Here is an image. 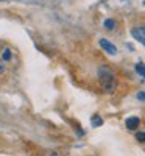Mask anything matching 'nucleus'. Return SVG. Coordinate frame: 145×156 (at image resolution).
<instances>
[{
	"mask_svg": "<svg viewBox=\"0 0 145 156\" xmlns=\"http://www.w3.org/2000/svg\"><path fill=\"white\" fill-rule=\"evenodd\" d=\"M97 75H98L100 84H101L104 92H108V94L114 92V90H115V84H117L114 72L109 67H106V66H100L98 70H97Z\"/></svg>",
	"mask_w": 145,
	"mask_h": 156,
	"instance_id": "1",
	"label": "nucleus"
},
{
	"mask_svg": "<svg viewBox=\"0 0 145 156\" xmlns=\"http://www.w3.org/2000/svg\"><path fill=\"white\" fill-rule=\"evenodd\" d=\"M100 47L106 51V53H109V55H117V47H115L111 41H108V39L101 37V39H100Z\"/></svg>",
	"mask_w": 145,
	"mask_h": 156,
	"instance_id": "2",
	"label": "nucleus"
},
{
	"mask_svg": "<svg viewBox=\"0 0 145 156\" xmlns=\"http://www.w3.org/2000/svg\"><path fill=\"white\" fill-rule=\"evenodd\" d=\"M131 36H133L136 41H139L140 44L145 45V28L143 27H134L131 30Z\"/></svg>",
	"mask_w": 145,
	"mask_h": 156,
	"instance_id": "3",
	"label": "nucleus"
},
{
	"mask_svg": "<svg viewBox=\"0 0 145 156\" xmlns=\"http://www.w3.org/2000/svg\"><path fill=\"white\" fill-rule=\"evenodd\" d=\"M139 117H136V115H133V117H128L126 119V122H125V125H126V128L128 129H131V131H134V129L139 126Z\"/></svg>",
	"mask_w": 145,
	"mask_h": 156,
	"instance_id": "4",
	"label": "nucleus"
},
{
	"mask_svg": "<svg viewBox=\"0 0 145 156\" xmlns=\"http://www.w3.org/2000/svg\"><path fill=\"white\" fill-rule=\"evenodd\" d=\"M90 122H92V126H100V125H103V119H101V117L100 115H92V119H90Z\"/></svg>",
	"mask_w": 145,
	"mask_h": 156,
	"instance_id": "5",
	"label": "nucleus"
},
{
	"mask_svg": "<svg viewBox=\"0 0 145 156\" xmlns=\"http://www.w3.org/2000/svg\"><path fill=\"white\" fill-rule=\"evenodd\" d=\"M103 25H104V28H106V30H114L115 28V20L114 19H106Z\"/></svg>",
	"mask_w": 145,
	"mask_h": 156,
	"instance_id": "6",
	"label": "nucleus"
},
{
	"mask_svg": "<svg viewBox=\"0 0 145 156\" xmlns=\"http://www.w3.org/2000/svg\"><path fill=\"white\" fill-rule=\"evenodd\" d=\"M136 72L142 76V78H145V66H143V64H136Z\"/></svg>",
	"mask_w": 145,
	"mask_h": 156,
	"instance_id": "7",
	"label": "nucleus"
},
{
	"mask_svg": "<svg viewBox=\"0 0 145 156\" xmlns=\"http://www.w3.org/2000/svg\"><path fill=\"white\" fill-rule=\"evenodd\" d=\"M11 56H12L11 50H9V48H5V50H3V53H2V58H3V61H9V59H11Z\"/></svg>",
	"mask_w": 145,
	"mask_h": 156,
	"instance_id": "8",
	"label": "nucleus"
},
{
	"mask_svg": "<svg viewBox=\"0 0 145 156\" xmlns=\"http://www.w3.org/2000/svg\"><path fill=\"white\" fill-rule=\"evenodd\" d=\"M136 139H137L139 142H145V133H143V131L136 133Z\"/></svg>",
	"mask_w": 145,
	"mask_h": 156,
	"instance_id": "9",
	"label": "nucleus"
},
{
	"mask_svg": "<svg viewBox=\"0 0 145 156\" xmlns=\"http://www.w3.org/2000/svg\"><path fill=\"white\" fill-rule=\"evenodd\" d=\"M136 98H137V100H140V101H145V90H140V92H137Z\"/></svg>",
	"mask_w": 145,
	"mask_h": 156,
	"instance_id": "10",
	"label": "nucleus"
},
{
	"mask_svg": "<svg viewBox=\"0 0 145 156\" xmlns=\"http://www.w3.org/2000/svg\"><path fill=\"white\" fill-rule=\"evenodd\" d=\"M3 72H5V64H3V62H0V75H2Z\"/></svg>",
	"mask_w": 145,
	"mask_h": 156,
	"instance_id": "11",
	"label": "nucleus"
},
{
	"mask_svg": "<svg viewBox=\"0 0 145 156\" xmlns=\"http://www.w3.org/2000/svg\"><path fill=\"white\" fill-rule=\"evenodd\" d=\"M51 156H59V154H58L56 151H53V154H51Z\"/></svg>",
	"mask_w": 145,
	"mask_h": 156,
	"instance_id": "12",
	"label": "nucleus"
}]
</instances>
